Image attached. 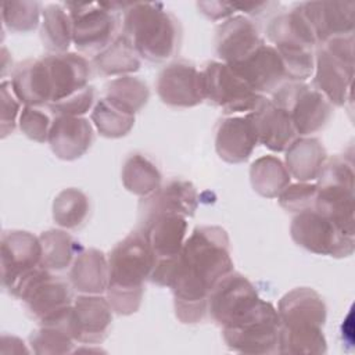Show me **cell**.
I'll return each mask as SVG.
<instances>
[{"mask_svg": "<svg viewBox=\"0 0 355 355\" xmlns=\"http://www.w3.org/2000/svg\"><path fill=\"white\" fill-rule=\"evenodd\" d=\"M230 272V240L220 226H197L172 265L168 286L182 323L202 322L214 287Z\"/></svg>", "mask_w": 355, "mask_h": 355, "instance_id": "cell-1", "label": "cell"}, {"mask_svg": "<svg viewBox=\"0 0 355 355\" xmlns=\"http://www.w3.org/2000/svg\"><path fill=\"white\" fill-rule=\"evenodd\" d=\"M105 297L114 312L132 315L140 308L144 283L150 279L155 258L141 230L129 233L110 251Z\"/></svg>", "mask_w": 355, "mask_h": 355, "instance_id": "cell-2", "label": "cell"}, {"mask_svg": "<svg viewBox=\"0 0 355 355\" xmlns=\"http://www.w3.org/2000/svg\"><path fill=\"white\" fill-rule=\"evenodd\" d=\"M280 319V354H323L326 338V305L309 287H297L286 293L277 305Z\"/></svg>", "mask_w": 355, "mask_h": 355, "instance_id": "cell-3", "label": "cell"}, {"mask_svg": "<svg viewBox=\"0 0 355 355\" xmlns=\"http://www.w3.org/2000/svg\"><path fill=\"white\" fill-rule=\"evenodd\" d=\"M139 57L150 62L172 58L180 46L179 19L161 3H130L123 10L122 32Z\"/></svg>", "mask_w": 355, "mask_h": 355, "instance_id": "cell-4", "label": "cell"}, {"mask_svg": "<svg viewBox=\"0 0 355 355\" xmlns=\"http://www.w3.org/2000/svg\"><path fill=\"white\" fill-rule=\"evenodd\" d=\"M72 286L54 272L39 266L28 273L14 290L28 315L39 324L58 323L67 319L73 304Z\"/></svg>", "mask_w": 355, "mask_h": 355, "instance_id": "cell-5", "label": "cell"}, {"mask_svg": "<svg viewBox=\"0 0 355 355\" xmlns=\"http://www.w3.org/2000/svg\"><path fill=\"white\" fill-rule=\"evenodd\" d=\"M279 333L277 309L261 297L247 311L222 327L223 340L232 351L254 355L279 352Z\"/></svg>", "mask_w": 355, "mask_h": 355, "instance_id": "cell-6", "label": "cell"}, {"mask_svg": "<svg viewBox=\"0 0 355 355\" xmlns=\"http://www.w3.org/2000/svg\"><path fill=\"white\" fill-rule=\"evenodd\" d=\"M119 3H65L72 21V43L82 54L96 57L121 33Z\"/></svg>", "mask_w": 355, "mask_h": 355, "instance_id": "cell-7", "label": "cell"}, {"mask_svg": "<svg viewBox=\"0 0 355 355\" xmlns=\"http://www.w3.org/2000/svg\"><path fill=\"white\" fill-rule=\"evenodd\" d=\"M313 87L331 105H344L351 97L354 78V35L327 40L315 51Z\"/></svg>", "mask_w": 355, "mask_h": 355, "instance_id": "cell-8", "label": "cell"}, {"mask_svg": "<svg viewBox=\"0 0 355 355\" xmlns=\"http://www.w3.org/2000/svg\"><path fill=\"white\" fill-rule=\"evenodd\" d=\"M272 101L290 115L298 137H306L323 129L331 118V103L305 82H286L273 94Z\"/></svg>", "mask_w": 355, "mask_h": 355, "instance_id": "cell-9", "label": "cell"}, {"mask_svg": "<svg viewBox=\"0 0 355 355\" xmlns=\"http://www.w3.org/2000/svg\"><path fill=\"white\" fill-rule=\"evenodd\" d=\"M290 234L297 245L318 255L341 258L354 251V236L341 230L331 219L313 208L295 214Z\"/></svg>", "mask_w": 355, "mask_h": 355, "instance_id": "cell-10", "label": "cell"}, {"mask_svg": "<svg viewBox=\"0 0 355 355\" xmlns=\"http://www.w3.org/2000/svg\"><path fill=\"white\" fill-rule=\"evenodd\" d=\"M140 230L155 258L150 280L166 287L168 275L186 241L187 218L176 214H162L140 223Z\"/></svg>", "mask_w": 355, "mask_h": 355, "instance_id": "cell-11", "label": "cell"}, {"mask_svg": "<svg viewBox=\"0 0 355 355\" xmlns=\"http://www.w3.org/2000/svg\"><path fill=\"white\" fill-rule=\"evenodd\" d=\"M204 97L225 114L251 112L265 98L255 93L230 65L209 61L201 71Z\"/></svg>", "mask_w": 355, "mask_h": 355, "instance_id": "cell-12", "label": "cell"}, {"mask_svg": "<svg viewBox=\"0 0 355 355\" xmlns=\"http://www.w3.org/2000/svg\"><path fill=\"white\" fill-rule=\"evenodd\" d=\"M42 245L39 237L26 230H4L0 241V266L3 288L12 295L21 280L40 266Z\"/></svg>", "mask_w": 355, "mask_h": 355, "instance_id": "cell-13", "label": "cell"}, {"mask_svg": "<svg viewBox=\"0 0 355 355\" xmlns=\"http://www.w3.org/2000/svg\"><path fill=\"white\" fill-rule=\"evenodd\" d=\"M155 86L158 97L169 107L190 108L205 100L201 71L184 60L168 64L158 73Z\"/></svg>", "mask_w": 355, "mask_h": 355, "instance_id": "cell-14", "label": "cell"}, {"mask_svg": "<svg viewBox=\"0 0 355 355\" xmlns=\"http://www.w3.org/2000/svg\"><path fill=\"white\" fill-rule=\"evenodd\" d=\"M112 308L103 294H80L69 312V329L76 343L96 345L104 341L112 322Z\"/></svg>", "mask_w": 355, "mask_h": 355, "instance_id": "cell-15", "label": "cell"}, {"mask_svg": "<svg viewBox=\"0 0 355 355\" xmlns=\"http://www.w3.org/2000/svg\"><path fill=\"white\" fill-rule=\"evenodd\" d=\"M230 67L255 93L261 96L269 93L273 94L283 83L288 82L284 64L277 50L265 42L250 55Z\"/></svg>", "mask_w": 355, "mask_h": 355, "instance_id": "cell-16", "label": "cell"}, {"mask_svg": "<svg viewBox=\"0 0 355 355\" xmlns=\"http://www.w3.org/2000/svg\"><path fill=\"white\" fill-rule=\"evenodd\" d=\"M258 300L259 295L254 284L245 276L233 270L211 291L208 315L218 326L223 327Z\"/></svg>", "mask_w": 355, "mask_h": 355, "instance_id": "cell-17", "label": "cell"}, {"mask_svg": "<svg viewBox=\"0 0 355 355\" xmlns=\"http://www.w3.org/2000/svg\"><path fill=\"white\" fill-rule=\"evenodd\" d=\"M51 82V100L47 105L60 103L89 87L92 65L76 53H57L43 57Z\"/></svg>", "mask_w": 355, "mask_h": 355, "instance_id": "cell-18", "label": "cell"}, {"mask_svg": "<svg viewBox=\"0 0 355 355\" xmlns=\"http://www.w3.org/2000/svg\"><path fill=\"white\" fill-rule=\"evenodd\" d=\"M263 42L257 24L248 17L239 14L227 18L218 26L215 47L220 61L233 65L250 55Z\"/></svg>", "mask_w": 355, "mask_h": 355, "instance_id": "cell-19", "label": "cell"}, {"mask_svg": "<svg viewBox=\"0 0 355 355\" xmlns=\"http://www.w3.org/2000/svg\"><path fill=\"white\" fill-rule=\"evenodd\" d=\"M197 205L198 196L196 187L187 180L175 179L164 186L161 184L153 194L141 198L139 204L140 223L162 214H176L189 218L194 215Z\"/></svg>", "mask_w": 355, "mask_h": 355, "instance_id": "cell-20", "label": "cell"}, {"mask_svg": "<svg viewBox=\"0 0 355 355\" xmlns=\"http://www.w3.org/2000/svg\"><path fill=\"white\" fill-rule=\"evenodd\" d=\"M313 28L318 43L354 35L355 3L352 1H306L300 4Z\"/></svg>", "mask_w": 355, "mask_h": 355, "instance_id": "cell-21", "label": "cell"}, {"mask_svg": "<svg viewBox=\"0 0 355 355\" xmlns=\"http://www.w3.org/2000/svg\"><path fill=\"white\" fill-rule=\"evenodd\" d=\"M248 116L254 125L258 143L272 151H286L298 139L287 111L266 97L255 110L248 112Z\"/></svg>", "mask_w": 355, "mask_h": 355, "instance_id": "cell-22", "label": "cell"}, {"mask_svg": "<svg viewBox=\"0 0 355 355\" xmlns=\"http://www.w3.org/2000/svg\"><path fill=\"white\" fill-rule=\"evenodd\" d=\"M94 130L89 119L83 116H54L49 140L54 155L64 161L80 158L93 144Z\"/></svg>", "mask_w": 355, "mask_h": 355, "instance_id": "cell-23", "label": "cell"}, {"mask_svg": "<svg viewBox=\"0 0 355 355\" xmlns=\"http://www.w3.org/2000/svg\"><path fill=\"white\" fill-rule=\"evenodd\" d=\"M258 144L254 125L248 116H229L219 122L215 135V150L229 164H240L250 158Z\"/></svg>", "mask_w": 355, "mask_h": 355, "instance_id": "cell-24", "label": "cell"}, {"mask_svg": "<svg viewBox=\"0 0 355 355\" xmlns=\"http://www.w3.org/2000/svg\"><path fill=\"white\" fill-rule=\"evenodd\" d=\"M10 85L24 105L47 107L51 100V82L44 58H29L19 62L11 73Z\"/></svg>", "mask_w": 355, "mask_h": 355, "instance_id": "cell-25", "label": "cell"}, {"mask_svg": "<svg viewBox=\"0 0 355 355\" xmlns=\"http://www.w3.org/2000/svg\"><path fill=\"white\" fill-rule=\"evenodd\" d=\"M69 283L79 294H104L108 284V259L104 252L82 248L69 268Z\"/></svg>", "mask_w": 355, "mask_h": 355, "instance_id": "cell-26", "label": "cell"}, {"mask_svg": "<svg viewBox=\"0 0 355 355\" xmlns=\"http://www.w3.org/2000/svg\"><path fill=\"white\" fill-rule=\"evenodd\" d=\"M286 168L298 182H309L319 176L327 154L318 139L298 137L286 150Z\"/></svg>", "mask_w": 355, "mask_h": 355, "instance_id": "cell-27", "label": "cell"}, {"mask_svg": "<svg viewBox=\"0 0 355 355\" xmlns=\"http://www.w3.org/2000/svg\"><path fill=\"white\" fill-rule=\"evenodd\" d=\"M42 245L40 266L58 273L71 268L76 255L82 251L79 241L61 229H50L39 236Z\"/></svg>", "mask_w": 355, "mask_h": 355, "instance_id": "cell-28", "label": "cell"}, {"mask_svg": "<svg viewBox=\"0 0 355 355\" xmlns=\"http://www.w3.org/2000/svg\"><path fill=\"white\" fill-rule=\"evenodd\" d=\"M92 65L101 76H126L140 68V57L130 42L119 35L104 51L93 57Z\"/></svg>", "mask_w": 355, "mask_h": 355, "instance_id": "cell-29", "label": "cell"}, {"mask_svg": "<svg viewBox=\"0 0 355 355\" xmlns=\"http://www.w3.org/2000/svg\"><path fill=\"white\" fill-rule=\"evenodd\" d=\"M40 39L50 54L67 53L72 43V21L64 4H49L43 8Z\"/></svg>", "mask_w": 355, "mask_h": 355, "instance_id": "cell-30", "label": "cell"}, {"mask_svg": "<svg viewBox=\"0 0 355 355\" xmlns=\"http://www.w3.org/2000/svg\"><path fill=\"white\" fill-rule=\"evenodd\" d=\"M290 179L286 165L275 155H263L255 159L250 168L252 189L262 197H277L290 184Z\"/></svg>", "mask_w": 355, "mask_h": 355, "instance_id": "cell-31", "label": "cell"}, {"mask_svg": "<svg viewBox=\"0 0 355 355\" xmlns=\"http://www.w3.org/2000/svg\"><path fill=\"white\" fill-rule=\"evenodd\" d=\"M122 183L125 189L136 196L147 197L161 187V172L146 155L135 153L129 155L122 166Z\"/></svg>", "mask_w": 355, "mask_h": 355, "instance_id": "cell-32", "label": "cell"}, {"mask_svg": "<svg viewBox=\"0 0 355 355\" xmlns=\"http://www.w3.org/2000/svg\"><path fill=\"white\" fill-rule=\"evenodd\" d=\"M69 315L58 323L40 324L29 336V345L39 355H58L73 352L75 338L69 329Z\"/></svg>", "mask_w": 355, "mask_h": 355, "instance_id": "cell-33", "label": "cell"}, {"mask_svg": "<svg viewBox=\"0 0 355 355\" xmlns=\"http://www.w3.org/2000/svg\"><path fill=\"white\" fill-rule=\"evenodd\" d=\"M107 100L136 115L148 101L150 90L144 80L137 76L126 75L110 80L105 85Z\"/></svg>", "mask_w": 355, "mask_h": 355, "instance_id": "cell-34", "label": "cell"}, {"mask_svg": "<svg viewBox=\"0 0 355 355\" xmlns=\"http://www.w3.org/2000/svg\"><path fill=\"white\" fill-rule=\"evenodd\" d=\"M89 197L79 189L61 190L53 202V219L64 229H79L89 216Z\"/></svg>", "mask_w": 355, "mask_h": 355, "instance_id": "cell-35", "label": "cell"}, {"mask_svg": "<svg viewBox=\"0 0 355 355\" xmlns=\"http://www.w3.org/2000/svg\"><path fill=\"white\" fill-rule=\"evenodd\" d=\"M92 122L101 136L119 139L132 130L135 125V114L125 111L103 97L93 107Z\"/></svg>", "mask_w": 355, "mask_h": 355, "instance_id": "cell-36", "label": "cell"}, {"mask_svg": "<svg viewBox=\"0 0 355 355\" xmlns=\"http://www.w3.org/2000/svg\"><path fill=\"white\" fill-rule=\"evenodd\" d=\"M43 8L39 1H4L1 19L4 28L15 33H28L40 24Z\"/></svg>", "mask_w": 355, "mask_h": 355, "instance_id": "cell-37", "label": "cell"}, {"mask_svg": "<svg viewBox=\"0 0 355 355\" xmlns=\"http://www.w3.org/2000/svg\"><path fill=\"white\" fill-rule=\"evenodd\" d=\"M318 196L316 183L309 182H298L294 184H288L279 196V204L288 212L300 214L302 211L313 208L315 200Z\"/></svg>", "mask_w": 355, "mask_h": 355, "instance_id": "cell-38", "label": "cell"}, {"mask_svg": "<svg viewBox=\"0 0 355 355\" xmlns=\"http://www.w3.org/2000/svg\"><path fill=\"white\" fill-rule=\"evenodd\" d=\"M51 123L53 121L44 111H42L39 107L31 105H24L18 119V126L21 132L28 139L37 143H44L49 140Z\"/></svg>", "mask_w": 355, "mask_h": 355, "instance_id": "cell-39", "label": "cell"}, {"mask_svg": "<svg viewBox=\"0 0 355 355\" xmlns=\"http://www.w3.org/2000/svg\"><path fill=\"white\" fill-rule=\"evenodd\" d=\"M1 112H0V132L1 139L7 137L15 130L21 114V101L15 97L10 80H3L0 85Z\"/></svg>", "mask_w": 355, "mask_h": 355, "instance_id": "cell-40", "label": "cell"}, {"mask_svg": "<svg viewBox=\"0 0 355 355\" xmlns=\"http://www.w3.org/2000/svg\"><path fill=\"white\" fill-rule=\"evenodd\" d=\"M197 7L201 14H204L207 18L214 21L230 18L237 11L233 3H225V1H201L197 4Z\"/></svg>", "mask_w": 355, "mask_h": 355, "instance_id": "cell-41", "label": "cell"}]
</instances>
